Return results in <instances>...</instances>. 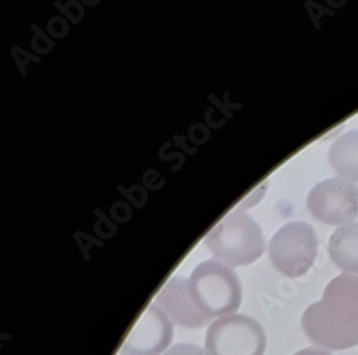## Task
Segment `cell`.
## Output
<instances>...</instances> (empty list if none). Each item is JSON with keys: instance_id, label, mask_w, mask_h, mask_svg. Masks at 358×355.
<instances>
[{"instance_id": "7a4b0ae2", "label": "cell", "mask_w": 358, "mask_h": 355, "mask_svg": "<svg viewBox=\"0 0 358 355\" xmlns=\"http://www.w3.org/2000/svg\"><path fill=\"white\" fill-rule=\"evenodd\" d=\"M188 285L192 301L208 319L232 315L241 305L240 278L229 266L215 259L198 263L191 273Z\"/></svg>"}, {"instance_id": "3957f363", "label": "cell", "mask_w": 358, "mask_h": 355, "mask_svg": "<svg viewBox=\"0 0 358 355\" xmlns=\"http://www.w3.org/2000/svg\"><path fill=\"white\" fill-rule=\"evenodd\" d=\"M215 261L227 266H245L257 261L265 248L258 222L245 212L234 211L220 221L203 240Z\"/></svg>"}, {"instance_id": "4fadbf2b", "label": "cell", "mask_w": 358, "mask_h": 355, "mask_svg": "<svg viewBox=\"0 0 358 355\" xmlns=\"http://www.w3.org/2000/svg\"><path fill=\"white\" fill-rule=\"evenodd\" d=\"M117 355H131V354H128L127 351H124L122 348H121V351H119V354Z\"/></svg>"}, {"instance_id": "9c48e42d", "label": "cell", "mask_w": 358, "mask_h": 355, "mask_svg": "<svg viewBox=\"0 0 358 355\" xmlns=\"http://www.w3.org/2000/svg\"><path fill=\"white\" fill-rule=\"evenodd\" d=\"M328 252L344 274L358 275V222L336 229L328 241Z\"/></svg>"}, {"instance_id": "7c38bea8", "label": "cell", "mask_w": 358, "mask_h": 355, "mask_svg": "<svg viewBox=\"0 0 358 355\" xmlns=\"http://www.w3.org/2000/svg\"><path fill=\"white\" fill-rule=\"evenodd\" d=\"M294 355H331V354L328 352V351H325V349H320V348L310 347V348L298 351V352L294 354Z\"/></svg>"}, {"instance_id": "8992f818", "label": "cell", "mask_w": 358, "mask_h": 355, "mask_svg": "<svg viewBox=\"0 0 358 355\" xmlns=\"http://www.w3.org/2000/svg\"><path fill=\"white\" fill-rule=\"evenodd\" d=\"M311 215L327 225L345 226L358 218V187L344 178H330L315 185L307 198Z\"/></svg>"}, {"instance_id": "5b68a950", "label": "cell", "mask_w": 358, "mask_h": 355, "mask_svg": "<svg viewBox=\"0 0 358 355\" xmlns=\"http://www.w3.org/2000/svg\"><path fill=\"white\" fill-rule=\"evenodd\" d=\"M265 348L266 335L262 325L244 314L218 318L205 337L208 355H264Z\"/></svg>"}, {"instance_id": "277c9868", "label": "cell", "mask_w": 358, "mask_h": 355, "mask_svg": "<svg viewBox=\"0 0 358 355\" xmlns=\"http://www.w3.org/2000/svg\"><path fill=\"white\" fill-rule=\"evenodd\" d=\"M318 251L315 229L303 221L285 224L273 236L268 255L274 268L288 278H300L310 271Z\"/></svg>"}, {"instance_id": "ba28073f", "label": "cell", "mask_w": 358, "mask_h": 355, "mask_svg": "<svg viewBox=\"0 0 358 355\" xmlns=\"http://www.w3.org/2000/svg\"><path fill=\"white\" fill-rule=\"evenodd\" d=\"M158 305L172 322L184 328H201L210 322L195 305L189 294L188 280L182 277L171 278L155 298Z\"/></svg>"}, {"instance_id": "6da1fadb", "label": "cell", "mask_w": 358, "mask_h": 355, "mask_svg": "<svg viewBox=\"0 0 358 355\" xmlns=\"http://www.w3.org/2000/svg\"><path fill=\"white\" fill-rule=\"evenodd\" d=\"M301 325L310 341L325 349L358 345V277L341 274L334 278L321 301L304 311Z\"/></svg>"}, {"instance_id": "8fae6325", "label": "cell", "mask_w": 358, "mask_h": 355, "mask_svg": "<svg viewBox=\"0 0 358 355\" xmlns=\"http://www.w3.org/2000/svg\"><path fill=\"white\" fill-rule=\"evenodd\" d=\"M164 355H208L203 348L195 344H176L166 349Z\"/></svg>"}, {"instance_id": "30bf717a", "label": "cell", "mask_w": 358, "mask_h": 355, "mask_svg": "<svg viewBox=\"0 0 358 355\" xmlns=\"http://www.w3.org/2000/svg\"><path fill=\"white\" fill-rule=\"evenodd\" d=\"M328 161L340 178L358 181V129L341 135L331 145Z\"/></svg>"}, {"instance_id": "52a82bcc", "label": "cell", "mask_w": 358, "mask_h": 355, "mask_svg": "<svg viewBox=\"0 0 358 355\" xmlns=\"http://www.w3.org/2000/svg\"><path fill=\"white\" fill-rule=\"evenodd\" d=\"M173 322L155 304L149 305L125 340L122 349L131 355H159L171 345Z\"/></svg>"}]
</instances>
